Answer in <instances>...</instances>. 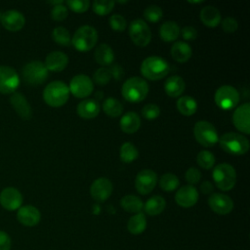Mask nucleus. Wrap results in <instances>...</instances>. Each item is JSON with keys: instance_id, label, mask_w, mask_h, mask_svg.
I'll return each instance as SVG.
<instances>
[{"instance_id": "nucleus-7", "label": "nucleus", "mask_w": 250, "mask_h": 250, "mask_svg": "<svg viewBox=\"0 0 250 250\" xmlns=\"http://www.w3.org/2000/svg\"><path fill=\"white\" fill-rule=\"evenodd\" d=\"M193 135L198 144L205 147L216 145L219 141V135L214 125L208 121H197L193 126Z\"/></svg>"}, {"instance_id": "nucleus-51", "label": "nucleus", "mask_w": 250, "mask_h": 250, "mask_svg": "<svg viewBox=\"0 0 250 250\" xmlns=\"http://www.w3.org/2000/svg\"><path fill=\"white\" fill-rule=\"evenodd\" d=\"M48 3H50V4H53V5L57 6V5H61V4H63V1H62V0H60V1H49Z\"/></svg>"}, {"instance_id": "nucleus-40", "label": "nucleus", "mask_w": 250, "mask_h": 250, "mask_svg": "<svg viewBox=\"0 0 250 250\" xmlns=\"http://www.w3.org/2000/svg\"><path fill=\"white\" fill-rule=\"evenodd\" d=\"M163 11L157 5H149L144 11V17L150 22H157L162 19Z\"/></svg>"}, {"instance_id": "nucleus-4", "label": "nucleus", "mask_w": 250, "mask_h": 250, "mask_svg": "<svg viewBox=\"0 0 250 250\" xmlns=\"http://www.w3.org/2000/svg\"><path fill=\"white\" fill-rule=\"evenodd\" d=\"M68 86L60 80L50 82L43 91V99L47 104L54 107L63 105L69 98Z\"/></svg>"}, {"instance_id": "nucleus-22", "label": "nucleus", "mask_w": 250, "mask_h": 250, "mask_svg": "<svg viewBox=\"0 0 250 250\" xmlns=\"http://www.w3.org/2000/svg\"><path fill=\"white\" fill-rule=\"evenodd\" d=\"M68 63V57L61 51H53L49 53L45 59V66L48 71L60 72L65 68Z\"/></svg>"}, {"instance_id": "nucleus-39", "label": "nucleus", "mask_w": 250, "mask_h": 250, "mask_svg": "<svg viewBox=\"0 0 250 250\" xmlns=\"http://www.w3.org/2000/svg\"><path fill=\"white\" fill-rule=\"evenodd\" d=\"M115 2L112 0H96L93 3V11L100 16H105L109 14L113 7Z\"/></svg>"}, {"instance_id": "nucleus-16", "label": "nucleus", "mask_w": 250, "mask_h": 250, "mask_svg": "<svg viewBox=\"0 0 250 250\" xmlns=\"http://www.w3.org/2000/svg\"><path fill=\"white\" fill-rule=\"evenodd\" d=\"M235 128L246 135L250 134V104L244 103L235 108L232 114Z\"/></svg>"}, {"instance_id": "nucleus-3", "label": "nucleus", "mask_w": 250, "mask_h": 250, "mask_svg": "<svg viewBox=\"0 0 250 250\" xmlns=\"http://www.w3.org/2000/svg\"><path fill=\"white\" fill-rule=\"evenodd\" d=\"M219 144L222 149L232 155L245 154L250 147L248 139L239 133L228 132L219 138Z\"/></svg>"}, {"instance_id": "nucleus-38", "label": "nucleus", "mask_w": 250, "mask_h": 250, "mask_svg": "<svg viewBox=\"0 0 250 250\" xmlns=\"http://www.w3.org/2000/svg\"><path fill=\"white\" fill-rule=\"evenodd\" d=\"M197 164L203 169H211L215 164V156L214 154L206 149L200 150L196 156Z\"/></svg>"}, {"instance_id": "nucleus-26", "label": "nucleus", "mask_w": 250, "mask_h": 250, "mask_svg": "<svg viewBox=\"0 0 250 250\" xmlns=\"http://www.w3.org/2000/svg\"><path fill=\"white\" fill-rule=\"evenodd\" d=\"M170 53L172 58L178 62H186L191 57L192 50L187 42L177 41L172 45Z\"/></svg>"}, {"instance_id": "nucleus-28", "label": "nucleus", "mask_w": 250, "mask_h": 250, "mask_svg": "<svg viewBox=\"0 0 250 250\" xmlns=\"http://www.w3.org/2000/svg\"><path fill=\"white\" fill-rule=\"evenodd\" d=\"M199 17L201 21L209 27H215L221 21V13L214 6L203 7L200 11Z\"/></svg>"}, {"instance_id": "nucleus-43", "label": "nucleus", "mask_w": 250, "mask_h": 250, "mask_svg": "<svg viewBox=\"0 0 250 250\" xmlns=\"http://www.w3.org/2000/svg\"><path fill=\"white\" fill-rule=\"evenodd\" d=\"M108 22L111 28L116 31H123L127 25L125 18L120 14H113L112 16H110Z\"/></svg>"}, {"instance_id": "nucleus-49", "label": "nucleus", "mask_w": 250, "mask_h": 250, "mask_svg": "<svg viewBox=\"0 0 250 250\" xmlns=\"http://www.w3.org/2000/svg\"><path fill=\"white\" fill-rule=\"evenodd\" d=\"M12 240L10 235L4 231L0 230V250H11Z\"/></svg>"}, {"instance_id": "nucleus-15", "label": "nucleus", "mask_w": 250, "mask_h": 250, "mask_svg": "<svg viewBox=\"0 0 250 250\" xmlns=\"http://www.w3.org/2000/svg\"><path fill=\"white\" fill-rule=\"evenodd\" d=\"M22 203V195L16 188L8 187L0 192V204L8 211L18 210Z\"/></svg>"}, {"instance_id": "nucleus-5", "label": "nucleus", "mask_w": 250, "mask_h": 250, "mask_svg": "<svg viewBox=\"0 0 250 250\" xmlns=\"http://www.w3.org/2000/svg\"><path fill=\"white\" fill-rule=\"evenodd\" d=\"M98 41V32L95 27L91 25H82L77 28L71 37V44L80 51L86 52L94 48Z\"/></svg>"}, {"instance_id": "nucleus-8", "label": "nucleus", "mask_w": 250, "mask_h": 250, "mask_svg": "<svg viewBox=\"0 0 250 250\" xmlns=\"http://www.w3.org/2000/svg\"><path fill=\"white\" fill-rule=\"evenodd\" d=\"M215 104L223 110L234 108L240 100L239 92L231 85H223L219 87L214 96Z\"/></svg>"}, {"instance_id": "nucleus-12", "label": "nucleus", "mask_w": 250, "mask_h": 250, "mask_svg": "<svg viewBox=\"0 0 250 250\" xmlns=\"http://www.w3.org/2000/svg\"><path fill=\"white\" fill-rule=\"evenodd\" d=\"M69 92L76 98L83 99L90 96L94 90L93 80L85 74L73 76L69 82Z\"/></svg>"}, {"instance_id": "nucleus-18", "label": "nucleus", "mask_w": 250, "mask_h": 250, "mask_svg": "<svg viewBox=\"0 0 250 250\" xmlns=\"http://www.w3.org/2000/svg\"><path fill=\"white\" fill-rule=\"evenodd\" d=\"M1 24L8 31L16 32L21 30L25 23L24 16L16 10H9L2 14L1 17Z\"/></svg>"}, {"instance_id": "nucleus-48", "label": "nucleus", "mask_w": 250, "mask_h": 250, "mask_svg": "<svg viewBox=\"0 0 250 250\" xmlns=\"http://www.w3.org/2000/svg\"><path fill=\"white\" fill-rule=\"evenodd\" d=\"M181 33H182L183 38L188 41L194 40L197 36V30L193 26H190V25H187V26L183 27V29L181 30Z\"/></svg>"}, {"instance_id": "nucleus-31", "label": "nucleus", "mask_w": 250, "mask_h": 250, "mask_svg": "<svg viewBox=\"0 0 250 250\" xmlns=\"http://www.w3.org/2000/svg\"><path fill=\"white\" fill-rule=\"evenodd\" d=\"M177 108L180 113L186 116L192 115L197 110V103L190 96H182L177 101Z\"/></svg>"}, {"instance_id": "nucleus-37", "label": "nucleus", "mask_w": 250, "mask_h": 250, "mask_svg": "<svg viewBox=\"0 0 250 250\" xmlns=\"http://www.w3.org/2000/svg\"><path fill=\"white\" fill-rule=\"evenodd\" d=\"M52 38L60 45L68 46L71 44V37L69 31L63 26H57L52 31Z\"/></svg>"}, {"instance_id": "nucleus-9", "label": "nucleus", "mask_w": 250, "mask_h": 250, "mask_svg": "<svg viewBox=\"0 0 250 250\" xmlns=\"http://www.w3.org/2000/svg\"><path fill=\"white\" fill-rule=\"evenodd\" d=\"M48 69L44 62L40 61H32L26 63L22 68V77L29 85H40L46 81L48 77Z\"/></svg>"}, {"instance_id": "nucleus-1", "label": "nucleus", "mask_w": 250, "mask_h": 250, "mask_svg": "<svg viewBox=\"0 0 250 250\" xmlns=\"http://www.w3.org/2000/svg\"><path fill=\"white\" fill-rule=\"evenodd\" d=\"M170 71V65L166 60L158 56L146 58L141 64V73L149 80H160Z\"/></svg>"}, {"instance_id": "nucleus-6", "label": "nucleus", "mask_w": 250, "mask_h": 250, "mask_svg": "<svg viewBox=\"0 0 250 250\" xmlns=\"http://www.w3.org/2000/svg\"><path fill=\"white\" fill-rule=\"evenodd\" d=\"M216 186L223 191L230 190L236 183V171L229 163L218 164L212 172Z\"/></svg>"}, {"instance_id": "nucleus-23", "label": "nucleus", "mask_w": 250, "mask_h": 250, "mask_svg": "<svg viewBox=\"0 0 250 250\" xmlns=\"http://www.w3.org/2000/svg\"><path fill=\"white\" fill-rule=\"evenodd\" d=\"M101 110L100 104L93 99H86L81 101L76 107L77 114L84 119L95 118Z\"/></svg>"}, {"instance_id": "nucleus-41", "label": "nucleus", "mask_w": 250, "mask_h": 250, "mask_svg": "<svg viewBox=\"0 0 250 250\" xmlns=\"http://www.w3.org/2000/svg\"><path fill=\"white\" fill-rule=\"evenodd\" d=\"M111 71L106 68V67H100L98 68L94 74H93V80L95 81V83H97L98 85L104 86L106 85L109 80L111 79Z\"/></svg>"}, {"instance_id": "nucleus-21", "label": "nucleus", "mask_w": 250, "mask_h": 250, "mask_svg": "<svg viewBox=\"0 0 250 250\" xmlns=\"http://www.w3.org/2000/svg\"><path fill=\"white\" fill-rule=\"evenodd\" d=\"M10 103L15 109V111L18 113V115L24 120H28L32 116V109L31 106L26 100V98L21 94L15 92L12 94L10 98Z\"/></svg>"}, {"instance_id": "nucleus-14", "label": "nucleus", "mask_w": 250, "mask_h": 250, "mask_svg": "<svg viewBox=\"0 0 250 250\" xmlns=\"http://www.w3.org/2000/svg\"><path fill=\"white\" fill-rule=\"evenodd\" d=\"M208 205L212 211L219 215H227L233 209L232 199L224 193L214 192L208 198Z\"/></svg>"}, {"instance_id": "nucleus-36", "label": "nucleus", "mask_w": 250, "mask_h": 250, "mask_svg": "<svg viewBox=\"0 0 250 250\" xmlns=\"http://www.w3.org/2000/svg\"><path fill=\"white\" fill-rule=\"evenodd\" d=\"M180 181L178 177L172 173H165L159 180V186L161 189L165 191H173L179 187Z\"/></svg>"}, {"instance_id": "nucleus-52", "label": "nucleus", "mask_w": 250, "mask_h": 250, "mask_svg": "<svg viewBox=\"0 0 250 250\" xmlns=\"http://www.w3.org/2000/svg\"><path fill=\"white\" fill-rule=\"evenodd\" d=\"M189 3H202V1H189Z\"/></svg>"}, {"instance_id": "nucleus-11", "label": "nucleus", "mask_w": 250, "mask_h": 250, "mask_svg": "<svg viewBox=\"0 0 250 250\" xmlns=\"http://www.w3.org/2000/svg\"><path fill=\"white\" fill-rule=\"evenodd\" d=\"M20 85L18 72L11 66L0 65V94H13Z\"/></svg>"}, {"instance_id": "nucleus-53", "label": "nucleus", "mask_w": 250, "mask_h": 250, "mask_svg": "<svg viewBox=\"0 0 250 250\" xmlns=\"http://www.w3.org/2000/svg\"><path fill=\"white\" fill-rule=\"evenodd\" d=\"M1 17H2V14L0 13V21H1Z\"/></svg>"}, {"instance_id": "nucleus-47", "label": "nucleus", "mask_w": 250, "mask_h": 250, "mask_svg": "<svg viewBox=\"0 0 250 250\" xmlns=\"http://www.w3.org/2000/svg\"><path fill=\"white\" fill-rule=\"evenodd\" d=\"M222 27H223L224 31H226L228 33H232V32L236 31V29L238 27V23L234 18L226 17L222 21Z\"/></svg>"}, {"instance_id": "nucleus-35", "label": "nucleus", "mask_w": 250, "mask_h": 250, "mask_svg": "<svg viewBox=\"0 0 250 250\" xmlns=\"http://www.w3.org/2000/svg\"><path fill=\"white\" fill-rule=\"evenodd\" d=\"M139 155V151L135 145H133L130 142L124 143L119 150V156L122 162L124 163H130L137 159Z\"/></svg>"}, {"instance_id": "nucleus-44", "label": "nucleus", "mask_w": 250, "mask_h": 250, "mask_svg": "<svg viewBox=\"0 0 250 250\" xmlns=\"http://www.w3.org/2000/svg\"><path fill=\"white\" fill-rule=\"evenodd\" d=\"M67 7L76 13H84L90 7L89 0H67L66 1Z\"/></svg>"}, {"instance_id": "nucleus-45", "label": "nucleus", "mask_w": 250, "mask_h": 250, "mask_svg": "<svg viewBox=\"0 0 250 250\" xmlns=\"http://www.w3.org/2000/svg\"><path fill=\"white\" fill-rule=\"evenodd\" d=\"M68 15V10L67 7H65L63 4L54 6L52 11H51V17L53 20L57 21H61L64 20Z\"/></svg>"}, {"instance_id": "nucleus-42", "label": "nucleus", "mask_w": 250, "mask_h": 250, "mask_svg": "<svg viewBox=\"0 0 250 250\" xmlns=\"http://www.w3.org/2000/svg\"><path fill=\"white\" fill-rule=\"evenodd\" d=\"M160 114V108L155 104H146L142 108V116L147 120H153Z\"/></svg>"}, {"instance_id": "nucleus-24", "label": "nucleus", "mask_w": 250, "mask_h": 250, "mask_svg": "<svg viewBox=\"0 0 250 250\" xmlns=\"http://www.w3.org/2000/svg\"><path fill=\"white\" fill-rule=\"evenodd\" d=\"M186 89V83L184 79L179 75H173L166 79L164 83L165 93L172 98L180 97Z\"/></svg>"}, {"instance_id": "nucleus-33", "label": "nucleus", "mask_w": 250, "mask_h": 250, "mask_svg": "<svg viewBox=\"0 0 250 250\" xmlns=\"http://www.w3.org/2000/svg\"><path fill=\"white\" fill-rule=\"evenodd\" d=\"M146 228V215L142 212L132 216L127 223V229L129 232L132 234H140L145 231Z\"/></svg>"}, {"instance_id": "nucleus-19", "label": "nucleus", "mask_w": 250, "mask_h": 250, "mask_svg": "<svg viewBox=\"0 0 250 250\" xmlns=\"http://www.w3.org/2000/svg\"><path fill=\"white\" fill-rule=\"evenodd\" d=\"M175 200L178 205L184 208H188L196 204L198 200V191L196 188H194L191 185L183 186L180 188L176 194H175Z\"/></svg>"}, {"instance_id": "nucleus-34", "label": "nucleus", "mask_w": 250, "mask_h": 250, "mask_svg": "<svg viewBox=\"0 0 250 250\" xmlns=\"http://www.w3.org/2000/svg\"><path fill=\"white\" fill-rule=\"evenodd\" d=\"M102 106L104 113L110 117H118L122 114L123 111V105L120 101L112 97L105 99Z\"/></svg>"}, {"instance_id": "nucleus-50", "label": "nucleus", "mask_w": 250, "mask_h": 250, "mask_svg": "<svg viewBox=\"0 0 250 250\" xmlns=\"http://www.w3.org/2000/svg\"><path fill=\"white\" fill-rule=\"evenodd\" d=\"M200 190L205 193V194H209L214 190V186L211 182L209 181H204L201 185H200Z\"/></svg>"}, {"instance_id": "nucleus-17", "label": "nucleus", "mask_w": 250, "mask_h": 250, "mask_svg": "<svg viewBox=\"0 0 250 250\" xmlns=\"http://www.w3.org/2000/svg\"><path fill=\"white\" fill-rule=\"evenodd\" d=\"M113 186L110 180L104 177H101L96 179L90 188V192L92 197L99 202L105 201L112 192Z\"/></svg>"}, {"instance_id": "nucleus-46", "label": "nucleus", "mask_w": 250, "mask_h": 250, "mask_svg": "<svg viewBox=\"0 0 250 250\" xmlns=\"http://www.w3.org/2000/svg\"><path fill=\"white\" fill-rule=\"evenodd\" d=\"M185 178H186V181L192 186L199 182V180L201 179V173L197 168L190 167L186 171Z\"/></svg>"}, {"instance_id": "nucleus-27", "label": "nucleus", "mask_w": 250, "mask_h": 250, "mask_svg": "<svg viewBox=\"0 0 250 250\" xmlns=\"http://www.w3.org/2000/svg\"><path fill=\"white\" fill-rule=\"evenodd\" d=\"M94 57L96 62L103 66L109 65L114 61L113 50L106 43H102L95 49Z\"/></svg>"}, {"instance_id": "nucleus-20", "label": "nucleus", "mask_w": 250, "mask_h": 250, "mask_svg": "<svg viewBox=\"0 0 250 250\" xmlns=\"http://www.w3.org/2000/svg\"><path fill=\"white\" fill-rule=\"evenodd\" d=\"M18 221L25 227H34L41 220L40 211L32 205L21 206L17 212Z\"/></svg>"}, {"instance_id": "nucleus-30", "label": "nucleus", "mask_w": 250, "mask_h": 250, "mask_svg": "<svg viewBox=\"0 0 250 250\" xmlns=\"http://www.w3.org/2000/svg\"><path fill=\"white\" fill-rule=\"evenodd\" d=\"M166 206L165 199L160 195H153L149 197L144 205V209L149 216H156L163 212Z\"/></svg>"}, {"instance_id": "nucleus-25", "label": "nucleus", "mask_w": 250, "mask_h": 250, "mask_svg": "<svg viewBox=\"0 0 250 250\" xmlns=\"http://www.w3.org/2000/svg\"><path fill=\"white\" fill-rule=\"evenodd\" d=\"M141 127V118L135 111L126 112L120 119V128L126 134L136 133Z\"/></svg>"}, {"instance_id": "nucleus-2", "label": "nucleus", "mask_w": 250, "mask_h": 250, "mask_svg": "<svg viewBox=\"0 0 250 250\" xmlns=\"http://www.w3.org/2000/svg\"><path fill=\"white\" fill-rule=\"evenodd\" d=\"M148 90V85L145 79L133 76L123 83L121 94L129 103H140L146 98Z\"/></svg>"}, {"instance_id": "nucleus-32", "label": "nucleus", "mask_w": 250, "mask_h": 250, "mask_svg": "<svg viewBox=\"0 0 250 250\" xmlns=\"http://www.w3.org/2000/svg\"><path fill=\"white\" fill-rule=\"evenodd\" d=\"M121 207L129 213H140L144 208V203L140 197L133 194H127L120 200Z\"/></svg>"}, {"instance_id": "nucleus-29", "label": "nucleus", "mask_w": 250, "mask_h": 250, "mask_svg": "<svg viewBox=\"0 0 250 250\" xmlns=\"http://www.w3.org/2000/svg\"><path fill=\"white\" fill-rule=\"evenodd\" d=\"M180 26L176 21H167L163 22L159 28V35L163 41L172 42L178 39L180 35Z\"/></svg>"}, {"instance_id": "nucleus-13", "label": "nucleus", "mask_w": 250, "mask_h": 250, "mask_svg": "<svg viewBox=\"0 0 250 250\" xmlns=\"http://www.w3.org/2000/svg\"><path fill=\"white\" fill-rule=\"evenodd\" d=\"M157 183V175L151 169L141 170L135 179V187L139 193L147 194L152 191Z\"/></svg>"}, {"instance_id": "nucleus-10", "label": "nucleus", "mask_w": 250, "mask_h": 250, "mask_svg": "<svg viewBox=\"0 0 250 250\" xmlns=\"http://www.w3.org/2000/svg\"><path fill=\"white\" fill-rule=\"evenodd\" d=\"M129 35L132 41L140 47L146 46L151 40L150 28L142 19H136L130 22Z\"/></svg>"}]
</instances>
